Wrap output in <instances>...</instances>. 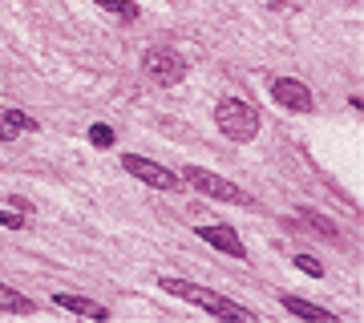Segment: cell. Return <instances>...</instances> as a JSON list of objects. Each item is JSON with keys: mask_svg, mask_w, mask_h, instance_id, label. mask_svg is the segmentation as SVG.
Segmentation results:
<instances>
[{"mask_svg": "<svg viewBox=\"0 0 364 323\" xmlns=\"http://www.w3.org/2000/svg\"><path fill=\"white\" fill-rule=\"evenodd\" d=\"M158 287H162L166 295L182 299V303H191V307H203L207 315H215V319H243V323L259 319L251 307H243V303H235V299L219 295V291H210V287L191 283V279H178V275H162V279H158Z\"/></svg>", "mask_w": 364, "mask_h": 323, "instance_id": "obj_1", "label": "cell"}, {"mask_svg": "<svg viewBox=\"0 0 364 323\" xmlns=\"http://www.w3.org/2000/svg\"><path fill=\"white\" fill-rule=\"evenodd\" d=\"M215 126L227 142H255L259 138V114L243 97H219L215 102Z\"/></svg>", "mask_w": 364, "mask_h": 323, "instance_id": "obj_2", "label": "cell"}, {"mask_svg": "<svg viewBox=\"0 0 364 323\" xmlns=\"http://www.w3.org/2000/svg\"><path fill=\"white\" fill-rule=\"evenodd\" d=\"M178 182H186L191 190L207 194V198H215V202H235V207H251V202H255L243 186H235V182L219 178L215 170H203V166H182Z\"/></svg>", "mask_w": 364, "mask_h": 323, "instance_id": "obj_3", "label": "cell"}, {"mask_svg": "<svg viewBox=\"0 0 364 323\" xmlns=\"http://www.w3.org/2000/svg\"><path fill=\"white\" fill-rule=\"evenodd\" d=\"M142 69L146 77L154 81V85H162V89H174V85H182L186 81V57H182L178 49H170V45H150L142 57Z\"/></svg>", "mask_w": 364, "mask_h": 323, "instance_id": "obj_4", "label": "cell"}, {"mask_svg": "<svg viewBox=\"0 0 364 323\" xmlns=\"http://www.w3.org/2000/svg\"><path fill=\"white\" fill-rule=\"evenodd\" d=\"M122 170H126L130 178L146 182L150 190H162V194L178 190V174L166 170V166H158V162H150V158H142V154H122Z\"/></svg>", "mask_w": 364, "mask_h": 323, "instance_id": "obj_5", "label": "cell"}, {"mask_svg": "<svg viewBox=\"0 0 364 323\" xmlns=\"http://www.w3.org/2000/svg\"><path fill=\"white\" fill-rule=\"evenodd\" d=\"M272 102L279 105V109H287V114H312L316 109L312 89L296 77H275L272 81Z\"/></svg>", "mask_w": 364, "mask_h": 323, "instance_id": "obj_6", "label": "cell"}, {"mask_svg": "<svg viewBox=\"0 0 364 323\" xmlns=\"http://www.w3.org/2000/svg\"><path fill=\"white\" fill-rule=\"evenodd\" d=\"M195 234L203 239V243H210L215 251H223V255L247 258V246H243V239H239V234H235V226H227V222H207V226H195Z\"/></svg>", "mask_w": 364, "mask_h": 323, "instance_id": "obj_7", "label": "cell"}, {"mask_svg": "<svg viewBox=\"0 0 364 323\" xmlns=\"http://www.w3.org/2000/svg\"><path fill=\"white\" fill-rule=\"evenodd\" d=\"M53 303L61 311H73V315H85V319H109V307L97 303L90 295H69V291H53Z\"/></svg>", "mask_w": 364, "mask_h": 323, "instance_id": "obj_8", "label": "cell"}, {"mask_svg": "<svg viewBox=\"0 0 364 323\" xmlns=\"http://www.w3.org/2000/svg\"><path fill=\"white\" fill-rule=\"evenodd\" d=\"M41 121L28 117L25 109H0V142H13L16 133H37Z\"/></svg>", "mask_w": 364, "mask_h": 323, "instance_id": "obj_9", "label": "cell"}, {"mask_svg": "<svg viewBox=\"0 0 364 323\" xmlns=\"http://www.w3.org/2000/svg\"><path fill=\"white\" fill-rule=\"evenodd\" d=\"M279 307L291 311V315H299V319H312V323H332L336 319L328 307H320V303H312V299H299V295H279Z\"/></svg>", "mask_w": 364, "mask_h": 323, "instance_id": "obj_10", "label": "cell"}, {"mask_svg": "<svg viewBox=\"0 0 364 323\" xmlns=\"http://www.w3.org/2000/svg\"><path fill=\"white\" fill-rule=\"evenodd\" d=\"M0 311H9V315H33V311H37V303H33L28 295H21L16 287L0 283Z\"/></svg>", "mask_w": 364, "mask_h": 323, "instance_id": "obj_11", "label": "cell"}, {"mask_svg": "<svg viewBox=\"0 0 364 323\" xmlns=\"http://www.w3.org/2000/svg\"><path fill=\"white\" fill-rule=\"evenodd\" d=\"M93 4H97L102 13H114L117 21H126V25L138 21V4H134V0H93Z\"/></svg>", "mask_w": 364, "mask_h": 323, "instance_id": "obj_12", "label": "cell"}, {"mask_svg": "<svg viewBox=\"0 0 364 323\" xmlns=\"http://www.w3.org/2000/svg\"><path fill=\"white\" fill-rule=\"evenodd\" d=\"M114 142H117L114 126H105V121H93V126H90V146H97V150H109Z\"/></svg>", "mask_w": 364, "mask_h": 323, "instance_id": "obj_13", "label": "cell"}, {"mask_svg": "<svg viewBox=\"0 0 364 323\" xmlns=\"http://www.w3.org/2000/svg\"><path fill=\"white\" fill-rule=\"evenodd\" d=\"M299 219H308V222L316 226V231L324 234V239H340V234H336V226H332V222H328L324 214H316V210H299Z\"/></svg>", "mask_w": 364, "mask_h": 323, "instance_id": "obj_14", "label": "cell"}, {"mask_svg": "<svg viewBox=\"0 0 364 323\" xmlns=\"http://www.w3.org/2000/svg\"><path fill=\"white\" fill-rule=\"evenodd\" d=\"M291 263H296V271L312 275V279H324V263H316L312 255H291Z\"/></svg>", "mask_w": 364, "mask_h": 323, "instance_id": "obj_15", "label": "cell"}, {"mask_svg": "<svg viewBox=\"0 0 364 323\" xmlns=\"http://www.w3.org/2000/svg\"><path fill=\"white\" fill-rule=\"evenodd\" d=\"M0 226H9V231H25V214H16V210H0Z\"/></svg>", "mask_w": 364, "mask_h": 323, "instance_id": "obj_16", "label": "cell"}]
</instances>
